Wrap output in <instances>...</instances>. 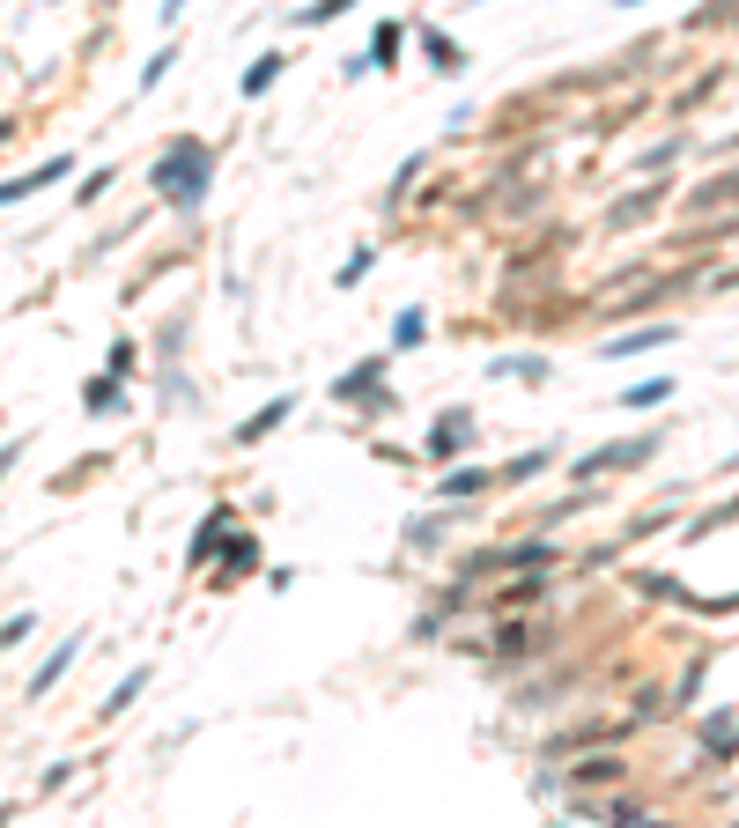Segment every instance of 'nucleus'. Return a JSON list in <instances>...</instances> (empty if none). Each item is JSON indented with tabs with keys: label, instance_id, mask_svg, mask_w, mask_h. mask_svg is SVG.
Listing matches in <instances>:
<instances>
[{
	"label": "nucleus",
	"instance_id": "nucleus-1",
	"mask_svg": "<svg viewBox=\"0 0 739 828\" xmlns=\"http://www.w3.org/2000/svg\"><path fill=\"white\" fill-rule=\"evenodd\" d=\"M148 185H156L170 207H200L207 185H215V156H207L200 141H170L156 156V171H148Z\"/></svg>",
	"mask_w": 739,
	"mask_h": 828
},
{
	"label": "nucleus",
	"instance_id": "nucleus-2",
	"mask_svg": "<svg viewBox=\"0 0 739 828\" xmlns=\"http://www.w3.org/2000/svg\"><path fill=\"white\" fill-rule=\"evenodd\" d=\"M67 171H74V163H67V156H52V163H37L30 178H8V185H0V207H8V200H30V193H45V185H60Z\"/></svg>",
	"mask_w": 739,
	"mask_h": 828
},
{
	"label": "nucleus",
	"instance_id": "nucleus-3",
	"mask_svg": "<svg viewBox=\"0 0 739 828\" xmlns=\"http://www.w3.org/2000/svg\"><path fill=\"white\" fill-rule=\"evenodd\" d=\"M274 82H281V52H259V60L244 67V82H237V89H244V97H267Z\"/></svg>",
	"mask_w": 739,
	"mask_h": 828
},
{
	"label": "nucleus",
	"instance_id": "nucleus-4",
	"mask_svg": "<svg viewBox=\"0 0 739 828\" xmlns=\"http://www.w3.org/2000/svg\"><path fill=\"white\" fill-rule=\"evenodd\" d=\"M289 407H296V400H267V407L252 414V422L237 429V437H244V444H259V437H267V429H281V422H289Z\"/></svg>",
	"mask_w": 739,
	"mask_h": 828
},
{
	"label": "nucleus",
	"instance_id": "nucleus-5",
	"mask_svg": "<svg viewBox=\"0 0 739 828\" xmlns=\"http://www.w3.org/2000/svg\"><path fill=\"white\" fill-rule=\"evenodd\" d=\"M74 651H82V636H74V644H60V651L45 658V673H37V681H30V703H37V695H52V681H60V673L74 666Z\"/></svg>",
	"mask_w": 739,
	"mask_h": 828
},
{
	"label": "nucleus",
	"instance_id": "nucleus-6",
	"mask_svg": "<svg viewBox=\"0 0 739 828\" xmlns=\"http://www.w3.org/2000/svg\"><path fill=\"white\" fill-rule=\"evenodd\" d=\"M82 407L89 414H119V370H111V378H89L82 385Z\"/></svg>",
	"mask_w": 739,
	"mask_h": 828
},
{
	"label": "nucleus",
	"instance_id": "nucleus-7",
	"mask_svg": "<svg viewBox=\"0 0 739 828\" xmlns=\"http://www.w3.org/2000/svg\"><path fill=\"white\" fill-rule=\"evenodd\" d=\"M141 688H148V666H134V673H126V681H119V688H111V695H104V718H119V710H126V703H134V695H141Z\"/></svg>",
	"mask_w": 739,
	"mask_h": 828
},
{
	"label": "nucleus",
	"instance_id": "nucleus-8",
	"mask_svg": "<svg viewBox=\"0 0 739 828\" xmlns=\"http://www.w3.org/2000/svg\"><path fill=\"white\" fill-rule=\"evenodd\" d=\"M400 60V23H377V37H370V67H392Z\"/></svg>",
	"mask_w": 739,
	"mask_h": 828
},
{
	"label": "nucleus",
	"instance_id": "nucleus-9",
	"mask_svg": "<svg viewBox=\"0 0 739 828\" xmlns=\"http://www.w3.org/2000/svg\"><path fill=\"white\" fill-rule=\"evenodd\" d=\"M429 67H437V74H459V67H466V52H459V45H451V37L437 30V37H429Z\"/></svg>",
	"mask_w": 739,
	"mask_h": 828
},
{
	"label": "nucleus",
	"instance_id": "nucleus-10",
	"mask_svg": "<svg viewBox=\"0 0 739 828\" xmlns=\"http://www.w3.org/2000/svg\"><path fill=\"white\" fill-rule=\"evenodd\" d=\"M658 341H666L658 326H651V333H621V341H606L599 355H643V348H658Z\"/></svg>",
	"mask_w": 739,
	"mask_h": 828
},
{
	"label": "nucleus",
	"instance_id": "nucleus-11",
	"mask_svg": "<svg viewBox=\"0 0 739 828\" xmlns=\"http://www.w3.org/2000/svg\"><path fill=\"white\" fill-rule=\"evenodd\" d=\"M429 444H437V459H444V451H459V444H466V414H451V422H437V437H429Z\"/></svg>",
	"mask_w": 739,
	"mask_h": 828
},
{
	"label": "nucleus",
	"instance_id": "nucleus-12",
	"mask_svg": "<svg viewBox=\"0 0 739 828\" xmlns=\"http://www.w3.org/2000/svg\"><path fill=\"white\" fill-rule=\"evenodd\" d=\"M666 400V378H651V385H636V392H621V407H658Z\"/></svg>",
	"mask_w": 739,
	"mask_h": 828
},
{
	"label": "nucleus",
	"instance_id": "nucleus-13",
	"mask_svg": "<svg viewBox=\"0 0 739 828\" xmlns=\"http://www.w3.org/2000/svg\"><path fill=\"white\" fill-rule=\"evenodd\" d=\"M355 0H311V8H303V23H333V15H348Z\"/></svg>",
	"mask_w": 739,
	"mask_h": 828
},
{
	"label": "nucleus",
	"instance_id": "nucleus-14",
	"mask_svg": "<svg viewBox=\"0 0 739 828\" xmlns=\"http://www.w3.org/2000/svg\"><path fill=\"white\" fill-rule=\"evenodd\" d=\"M392 341H400V348H414V341H422V311H400V326H392Z\"/></svg>",
	"mask_w": 739,
	"mask_h": 828
},
{
	"label": "nucleus",
	"instance_id": "nucleus-15",
	"mask_svg": "<svg viewBox=\"0 0 739 828\" xmlns=\"http://www.w3.org/2000/svg\"><path fill=\"white\" fill-rule=\"evenodd\" d=\"M23 636H30V614H15V621H0V651H8V644H23Z\"/></svg>",
	"mask_w": 739,
	"mask_h": 828
},
{
	"label": "nucleus",
	"instance_id": "nucleus-16",
	"mask_svg": "<svg viewBox=\"0 0 739 828\" xmlns=\"http://www.w3.org/2000/svg\"><path fill=\"white\" fill-rule=\"evenodd\" d=\"M15 459H23V444H0V474H8V466H15Z\"/></svg>",
	"mask_w": 739,
	"mask_h": 828
},
{
	"label": "nucleus",
	"instance_id": "nucleus-17",
	"mask_svg": "<svg viewBox=\"0 0 739 828\" xmlns=\"http://www.w3.org/2000/svg\"><path fill=\"white\" fill-rule=\"evenodd\" d=\"M178 8H185V0H163V15H178Z\"/></svg>",
	"mask_w": 739,
	"mask_h": 828
},
{
	"label": "nucleus",
	"instance_id": "nucleus-18",
	"mask_svg": "<svg viewBox=\"0 0 739 828\" xmlns=\"http://www.w3.org/2000/svg\"><path fill=\"white\" fill-rule=\"evenodd\" d=\"M621 8H643V0H621Z\"/></svg>",
	"mask_w": 739,
	"mask_h": 828
}]
</instances>
